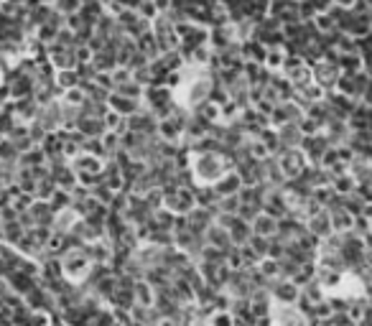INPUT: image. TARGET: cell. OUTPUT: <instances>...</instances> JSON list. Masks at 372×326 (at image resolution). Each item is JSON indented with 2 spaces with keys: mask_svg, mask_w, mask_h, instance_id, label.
<instances>
[{
  "mask_svg": "<svg viewBox=\"0 0 372 326\" xmlns=\"http://www.w3.org/2000/svg\"><path fill=\"white\" fill-rule=\"evenodd\" d=\"M268 326H311L309 316L296 306V303H271L268 313Z\"/></svg>",
  "mask_w": 372,
  "mask_h": 326,
  "instance_id": "cell-1",
  "label": "cell"
},
{
  "mask_svg": "<svg viewBox=\"0 0 372 326\" xmlns=\"http://www.w3.org/2000/svg\"><path fill=\"white\" fill-rule=\"evenodd\" d=\"M271 296L278 303H298V298H301V286L293 283L291 278H281V281L271 288Z\"/></svg>",
  "mask_w": 372,
  "mask_h": 326,
  "instance_id": "cell-2",
  "label": "cell"
},
{
  "mask_svg": "<svg viewBox=\"0 0 372 326\" xmlns=\"http://www.w3.org/2000/svg\"><path fill=\"white\" fill-rule=\"evenodd\" d=\"M204 243L209 245V248H217V250H225L227 252L230 248H235L232 240H230V232L222 227L220 222H212L207 227V232H204Z\"/></svg>",
  "mask_w": 372,
  "mask_h": 326,
  "instance_id": "cell-3",
  "label": "cell"
},
{
  "mask_svg": "<svg viewBox=\"0 0 372 326\" xmlns=\"http://www.w3.org/2000/svg\"><path fill=\"white\" fill-rule=\"evenodd\" d=\"M215 222V217L209 214V209H204V206H191L189 211H186V227H189L191 232H199V235H204L207 232L209 224Z\"/></svg>",
  "mask_w": 372,
  "mask_h": 326,
  "instance_id": "cell-4",
  "label": "cell"
},
{
  "mask_svg": "<svg viewBox=\"0 0 372 326\" xmlns=\"http://www.w3.org/2000/svg\"><path fill=\"white\" fill-rule=\"evenodd\" d=\"M252 235H260V237H273L278 230V219L271 217L268 211H260V214H255V219H252Z\"/></svg>",
  "mask_w": 372,
  "mask_h": 326,
  "instance_id": "cell-5",
  "label": "cell"
},
{
  "mask_svg": "<svg viewBox=\"0 0 372 326\" xmlns=\"http://www.w3.org/2000/svg\"><path fill=\"white\" fill-rule=\"evenodd\" d=\"M133 301H135L138 306H153V301H156V288L145 281V278H140L138 283H133Z\"/></svg>",
  "mask_w": 372,
  "mask_h": 326,
  "instance_id": "cell-6",
  "label": "cell"
},
{
  "mask_svg": "<svg viewBox=\"0 0 372 326\" xmlns=\"http://www.w3.org/2000/svg\"><path fill=\"white\" fill-rule=\"evenodd\" d=\"M309 232L314 237H319V240L334 232V230H332V222H329L327 211H316V214H311V217H309Z\"/></svg>",
  "mask_w": 372,
  "mask_h": 326,
  "instance_id": "cell-7",
  "label": "cell"
},
{
  "mask_svg": "<svg viewBox=\"0 0 372 326\" xmlns=\"http://www.w3.org/2000/svg\"><path fill=\"white\" fill-rule=\"evenodd\" d=\"M199 166H204V168H199V173H202V179H204V181H209V179L215 181L217 176H220V173L225 171V166H222L220 161H217V158H209V156H207V158L199 161Z\"/></svg>",
  "mask_w": 372,
  "mask_h": 326,
  "instance_id": "cell-8",
  "label": "cell"
}]
</instances>
